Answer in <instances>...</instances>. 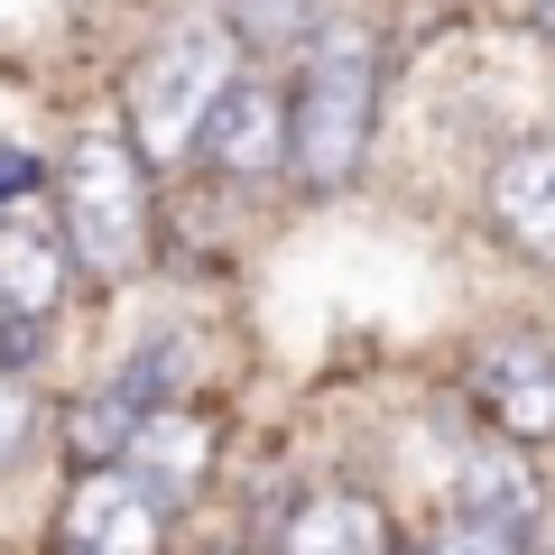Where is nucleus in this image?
<instances>
[{
  "label": "nucleus",
  "instance_id": "obj_4",
  "mask_svg": "<svg viewBox=\"0 0 555 555\" xmlns=\"http://www.w3.org/2000/svg\"><path fill=\"white\" fill-rule=\"evenodd\" d=\"M463 398H473V416L491 426L500 444H518V454L555 444V343L546 334L481 343L473 371H463Z\"/></svg>",
  "mask_w": 555,
  "mask_h": 555
},
{
  "label": "nucleus",
  "instance_id": "obj_17",
  "mask_svg": "<svg viewBox=\"0 0 555 555\" xmlns=\"http://www.w3.org/2000/svg\"><path fill=\"white\" fill-rule=\"evenodd\" d=\"M38 352H47L38 315H0V379H38Z\"/></svg>",
  "mask_w": 555,
  "mask_h": 555
},
{
  "label": "nucleus",
  "instance_id": "obj_1",
  "mask_svg": "<svg viewBox=\"0 0 555 555\" xmlns=\"http://www.w3.org/2000/svg\"><path fill=\"white\" fill-rule=\"evenodd\" d=\"M371 130H379V38L324 28L287 93V177L306 195H343L371 158Z\"/></svg>",
  "mask_w": 555,
  "mask_h": 555
},
{
  "label": "nucleus",
  "instance_id": "obj_14",
  "mask_svg": "<svg viewBox=\"0 0 555 555\" xmlns=\"http://www.w3.org/2000/svg\"><path fill=\"white\" fill-rule=\"evenodd\" d=\"M315 10L324 0H232L222 28L241 47H259V56H278V47H315Z\"/></svg>",
  "mask_w": 555,
  "mask_h": 555
},
{
  "label": "nucleus",
  "instance_id": "obj_6",
  "mask_svg": "<svg viewBox=\"0 0 555 555\" xmlns=\"http://www.w3.org/2000/svg\"><path fill=\"white\" fill-rule=\"evenodd\" d=\"M65 269H75V250H65V222L47 214L38 195L10 204L0 214V315H56L65 297Z\"/></svg>",
  "mask_w": 555,
  "mask_h": 555
},
{
  "label": "nucleus",
  "instance_id": "obj_13",
  "mask_svg": "<svg viewBox=\"0 0 555 555\" xmlns=\"http://www.w3.org/2000/svg\"><path fill=\"white\" fill-rule=\"evenodd\" d=\"M185 379H195V343H177V334H149V343L130 352V371L112 379V389L130 398L139 416H158V408H177V398H185Z\"/></svg>",
  "mask_w": 555,
  "mask_h": 555
},
{
  "label": "nucleus",
  "instance_id": "obj_15",
  "mask_svg": "<svg viewBox=\"0 0 555 555\" xmlns=\"http://www.w3.org/2000/svg\"><path fill=\"white\" fill-rule=\"evenodd\" d=\"M47 408H38V379H0V473H20L28 444H38Z\"/></svg>",
  "mask_w": 555,
  "mask_h": 555
},
{
  "label": "nucleus",
  "instance_id": "obj_16",
  "mask_svg": "<svg viewBox=\"0 0 555 555\" xmlns=\"http://www.w3.org/2000/svg\"><path fill=\"white\" fill-rule=\"evenodd\" d=\"M436 555H537V537H509V528H481V518H454L444 509V528L426 537Z\"/></svg>",
  "mask_w": 555,
  "mask_h": 555
},
{
  "label": "nucleus",
  "instance_id": "obj_2",
  "mask_svg": "<svg viewBox=\"0 0 555 555\" xmlns=\"http://www.w3.org/2000/svg\"><path fill=\"white\" fill-rule=\"evenodd\" d=\"M56 222L75 269L130 278L149 259V158L130 149L120 120H83L56 158Z\"/></svg>",
  "mask_w": 555,
  "mask_h": 555
},
{
  "label": "nucleus",
  "instance_id": "obj_12",
  "mask_svg": "<svg viewBox=\"0 0 555 555\" xmlns=\"http://www.w3.org/2000/svg\"><path fill=\"white\" fill-rule=\"evenodd\" d=\"M139 426H149V416H139L120 389L75 398V408H65V454H75V473H120L130 444H139Z\"/></svg>",
  "mask_w": 555,
  "mask_h": 555
},
{
  "label": "nucleus",
  "instance_id": "obj_22",
  "mask_svg": "<svg viewBox=\"0 0 555 555\" xmlns=\"http://www.w3.org/2000/svg\"><path fill=\"white\" fill-rule=\"evenodd\" d=\"M546 555H555V546H546Z\"/></svg>",
  "mask_w": 555,
  "mask_h": 555
},
{
  "label": "nucleus",
  "instance_id": "obj_9",
  "mask_svg": "<svg viewBox=\"0 0 555 555\" xmlns=\"http://www.w3.org/2000/svg\"><path fill=\"white\" fill-rule=\"evenodd\" d=\"M491 222L528 259H555V139H528L491 167Z\"/></svg>",
  "mask_w": 555,
  "mask_h": 555
},
{
  "label": "nucleus",
  "instance_id": "obj_19",
  "mask_svg": "<svg viewBox=\"0 0 555 555\" xmlns=\"http://www.w3.org/2000/svg\"><path fill=\"white\" fill-rule=\"evenodd\" d=\"M518 20H528V28H537V38H546V47H555V0H528V10H518Z\"/></svg>",
  "mask_w": 555,
  "mask_h": 555
},
{
  "label": "nucleus",
  "instance_id": "obj_20",
  "mask_svg": "<svg viewBox=\"0 0 555 555\" xmlns=\"http://www.w3.org/2000/svg\"><path fill=\"white\" fill-rule=\"evenodd\" d=\"M398 555H436V546H398Z\"/></svg>",
  "mask_w": 555,
  "mask_h": 555
},
{
  "label": "nucleus",
  "instance_id": "obj_21",
  "mask_svg": "<svg viewBox=\"0 0 555 555\" xmlns=\"http://www.w3.org/2000/svg\"><path fill=\"white\" fill-rule=\"evenodd\" d=\"M56 555H83V546H56Z\"/></svg>",
  "mask_w": 555,
  "mask_h": 555
},
{
  "label": "nucleus",
  "instance_id": "obj_7",
  "mask_svg": "<svg viewBox=\"0 0 555 555\" xmlns=\"http://www.w3.org/2000/svg\"><path fill=\"white\" fill-rule=\"evenodd\" d=\"M204 158L222 167V177H278L287 167V93H269L259 75H241L232 93L214 102V120H204Z\"/></svg>",
  "mask_w": 555,
  "mask_h": 555
},
{
  "label": "nucleus",
  "instance_id": "obj_8",
  "mask_svg": "<svg viewBox=\"0 0 555 555\" xmlns=\"http://www.w3.org/2000/svg\"><path fill=\"white\" fill-rule=\"evenodd\" d=\"M537 509H546V491H537V463L518 454V444H473V454L454 463V518H481V528H509V537H537Z\"/></svg>",
  "mask_w": 555,
  "mask_h": 555
},
{
  "label": "nucleus",
  "instance_id": "obj_10",
  "mask_svg": "<svg viewBox=\"0 0 555 555\" xmlns=\"http://www.w3.org/2000/svg\"><path fill=\"white\" fill-rule=\"evenodd\" d=\"M130 473L149 481L167 509H185V500L214 481V426L185 416V408H158L149 426H139V444H130Z\"/></svg>",
  "mask_w": 555,
  "mask_h": 555
},
{
  "label": "nucleus",
  "instance_id": "obj_18",
  "mask_svg": "<svg viewBox=\"0 0 555 555\" xmlns=\"http://www.w3.org/2000/svg\"><path fill=\"white\" fill-rule=\"evenodd\" d=\"M28 195H38V158H28V149H0V214L28 204Z\"/></svg>",
  "mask_w": 555,
  "mask_h": 555
},
{
  "label": "nucleus",
  "instance_id": "obj_5",
  "mask_svg": "<svg viewBox=\"0 0 555 555\" xmlns=\"http://www.w3.org/2000/svg\"><path fill=\"white\" fill-rule=\"evenodd\" d=\"M167 537V500L120 463V473H75V500H65V546L83 555H158Z\"/></svg>",
  "mask_w": 555,
  "mask_h": 555
},
{
  "label": "nucleus",
  "instance_id": "obj_11",
  "mask_svg": "<svg viewBox=\"0 0 555 555\" xmlns=\"http://www.w3.org/2000/svg\"><path fill=\"white\" fill-rule=\"evenodd\" d=\"M278 555H398V546H389V518L361 491H306L287 537H278Z\"/></svg>",
  "mask_w": 555,
  "mask_h": 555
},
{
  "label": "nucleus",
  "instance_id": "obj_3",
  "mask_svg": "<svg viewBox=\"0 0 555 555\" xmlns=\"http://www.w3.org/2000/svg\"><path fill=\"white\" fill-rule=\"evenodd\" d=\"M232 56H241V38H232L222 20H185V28H167V38L139 56L120 130H130V149H139L149 167H177V158H195V149H204L214 102L241 83Z\"/></svg>",
  "mask_w": 555,
  "mask_h": 555
}]
</instances>
